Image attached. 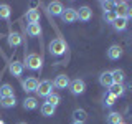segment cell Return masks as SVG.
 <instances>
[{"label": "cell", "mask_w": 132, "mask_h": 124, "mask_svg": "<svg viewBox=\"0 0 132 124\" xmlns=\"http://www.w3.org/2000/svg\"><path fill=\"white\" fill-rule=\"evenodd\" d=\"M48 50H50V53H51L53 56H61V55H64V53H66L68 45H66L64 40L55 38V40H51V43L48 45Z\"/></svg>", "instance_id": "obj_1"}, {"label": "cell", "mask_w": 132, "mask_h": 124, "mask_svg": "<svg viewBox=\"0 0 132 124\" xmlns=\"http://www.w3.org/2000/svg\"><path fill=\"white\" fill-rule=\"evenodd\" d=\"M41 65H43V60H41L40 55H36V53L25 55V66H27L28 69L38 71V69H41Z\"/></svg>", "instance_id": "obj_2"}, {"label": "cell", "mask_w": 132, "mask_h": 124, "mask_svg": "<svg viewBox=\"0 0 132 124\" xmlns=\"http://www.w3.org/2000/svg\"><path fill=\"white\" fill-rule=\"evenodd\" d=\"M53 81H50V80H43V81H40V84H38V88H36V91L35 93L38 94V96H41V98H46V96H50V94L53 93Z\"/></svg>", "instance_id": "obj_3"}, {"label": "cell", "mask_w": 132, "mask_h": 124, "mask_svg": "<svg viewBox=\"0 0 132 124\" xmlns=\"http://www.w3.org/2000/svg\"><path fill=\"white\" fill-rule=\"evenodd\" d=\"M69 91H71V94L74 96H79L86 91V83L84 80H81V78H76V80H73L69 83Z\"/></svg>", "instance_id": "obj_4"}, {"label": "cell", "mask_w": 132, "mask_h": 124, "mask_svg": "<svg viewBox=\"0 0 132 124\" xmlns=\"http://www.w3.org/2000/svg\"><path fill=\"white\" fill-rule=\"evenodd\" d=\"M38 84H40V81L36 80V78L30 76V78H27V80L22 83V88H23V91H27V93H33V91H36Z\"/></svg>", "instance_id": "obj_5"}, {"label": "cell", "mask_w": 132, "mask_h": 124, "mask_svg": "<svg viewBox=\"0 0 132 124\" xmlns=\"http://www.w3.org/2000/svg\"><path fill=\"white\" fill-rule=\"evenodd\" d=\"M124 55V50L121 45H111L109 50H107V56H109V60H119V58H122Z\"/></svg>", "instance_id": "obj_6"}, {"label": "cell", "mask_w": 132, "mask_h": 124, "mask_svg": "<svg viewBox=\"0 0 132 124\" xmlns=\"http://www.w3.org/2000/svg\"><path fill=\"white\" fill-rule=\"evenodd\" d=\"M69 78L66 76V74H58V76L55 78V81H53V86L58 89H66V88H69Z\"/></svg>", "instance_id": "obj_7"}, {"label": "cell", "mask_w": 132, "mask_h": 124, "mask_svg": "<svg viewBox=\"0 0 132 124\" xmlns=\"http://www.w3.org/2000/svg\"><path fill=\"white\" fill-rule=\"evenodd\" d=\"M61 20H63V23H74L78 20L76 10L74 8H64V12L61 13Z\"/></svg>", "instance_id": "obj_8"}, {"label": "cell", "mask_w": 132, "mask_h": 124, "mask_svg": "<svg viewBox=\"0 0 132 124\" xmlns=\"http://www.w3.org/2000/svg\"><path fill=\"white\" fill-rule=\"evenodd\" d=\"M48 12H50V15H53V17H61V13L64 12V7H63L61 2H50L48 3Z\"/></svg>", "instance_id": "obj_9"}, {"label": "cell", "mask_w": 132, "mask_h": 124, "mask_svg": "<svg viewBox=\"0 0 132 124\" xmlns=\"http://www.w3.org/2000/svg\"><path fill=\"white\" fill-rule=\"evenodd\" d=\"M76 15H78V20H81V22H89V20L93 18V10L84 5V7H81L79 10H76Z\"/></svg>", "instance_id": "obj_10"}, {"label": "cell", "mask_w": 132, "mask_h": 124, "mask_svg": "<svg viewBox=\"0 0 132 124\" xmlns=\"http://www.w3.org/2000/svg\"><path fill=\"white\" fill-rule=\"evenodd\" d=\"M99 84H101L102 88H107V89H109L111 86L114 84V83H112V74H111V71H102L101 74H99Z\"/></svg>", "instance_id": "obj_11"}, {"label": "cell", "mask_w": 132, "mask_h": 124, "mask_svg": "<svg viewBox=\"0 0 132 124\" xmlns=\"http://www.w3.org/2000/svg\"><path fill=\"white\" fill-rule=\"evenodd\" d=\"M112 5L116 7L114 12L117 13V17H121V18H126L127 8H129V3H127V2H112Z\"/></svg>", "instance_id": "obj_12"}, {"label": "cell", "mask_w": 132, "mask_h": 124, "mask_svg": "<svg viewBox=\"0 0 132 124\" xmlns=\"http://www.w3.org/2000/svg\"><path fill=\"white\" fill-rule=\"evenodd\" d=\"M112 74V83L114 84H124V81H126V73H124V69L121 68H116L111 71Z\"/></svg>", "instance_id": "obj_13"}, {"label": "cell", "mask_w": 132, "mask_h": 124, "mask_svg": "<svg viewBox=\"0 0 132 124\" xmlns=\"http://www.w3.org/2000/svg\"><path fill=\"white\" fill-rule=\"evenodd\" d=\"M7 41H8V47L10 48H16L20 43H22V36H20L18 32H10L7 36Z\"/></svg>", "instance_id": "obj_14"}, {"label": "cell", "mask_w": 132, "mask_h": 124, "mask_svg": "<svg viewBox=\"0 0 132 124\" xmlns=\"http://www.w3.org/2000/svg\"><path fill=\"white\" fill-rule=\"evenodd\" d=\"M8 71L13 74L15 78H20L22 73H23V65L20 63V61H12L10 66H8Z\"/></svg>", "instance_id": "obj_15"}, {"label": "cell", "mask_w": 132, "mask_h": 124, "mask_svg": "<svg viewBox=\"0 0 132 124\" xmlns=\"http://www.w3.org/2000/svg\"><path fill=\"white\" fill-rule=\"evenodd\" d=\"M107 93H111L116 99H117V98H121V96L126 94V86H124V84H112Z\"/></svg>", "instance_id": "obj_16"}, {"label": "cell", "mask_w": 132, "mask_h": 124, "mask_svg": "<svg viewBox=\"0 0 132 124\" xmlns=\"http://www.w3.org/2000/svg\"><path fill=\"white\" fill-rule=\"evenodd\" d=\"M86 119H88V113L84 109L79 107L73 111V122H86Z\"/></svg>", "instance_id": "obj_17"}, {"label": "cell", "mask_w": 132, "mask_h": 124, "mask_svg": "<svg viewBox=\"0 0 132 124\" xmlns=\"http://www.w3.org/2000/svg\"><path fill=\"white\" fill-rule=\"evenodd\" d=\"M127 22H129L127 18H121V17H117V18H116L111 25H112V28H114L116 32H124L127 28Z\"/></svg>", "instance_id": "obj_18"}, {"label": "cell", "mask_w": 132, "mask_h": 124, "mask_svg": "<svg viewBox=\"0 0 132 124\" xmlns=\"http://www.w3.org/2000/svg\"><path fill=\"white\" fill-rule=\"evenodd\" d=\"M27 32H28V35L30 36H41V25L40 23H28V27H27Z\"/></svg>", "instance_id": "obj_19"}, {"label": "cell", "mask_w": 132, "mask_h": 124, "mask_svg": "<svg viewBox=\"0 0 132 124\" xmlns=\"http://www.w3.org/2000/svg\"><path fill=\"white\" fill-rule=\"evenodd\" d=\"M27 20H28V23H40V18H41V15H40V12L38 10H35V8H31V10H28L27 12Z\"/></svg>", "instance_id": "obj_20"}, {"label": "cell", "mask_w": 132, "mask_h": 124, "mask_svg": "<svg viewBox=\"0 0 132 124\" xmlns=\"http://www.w3.org/2000/svg\"><path fill=\"white\" fill-rule=\"evenodd\" d=\"M16 104V98L15 96H8V98H0V106L5 107V109H10V107H15Z\"/></svg>", "instance_id": "obj_21"}, {"label": "cell", "mask_w": 132, "mask_h": 124, "mask_svg": "<svg viewBox=\"0 0 132 124\" xmlns=\"http://www.w3.org/2000/svg\"><path fill=\"white\" fill-rule=\"evenodd\" d=\"M122 121V114L117 113V111H112V113L107 114V124H121Z\"/></svg>", "instance_id": "obj_22"}, {"label": "cell", "mask_w": 132, "mask_h": 124, "mask_svg": "<svg viewBox=\"0 0 132 124\" xmlns=\"http://www.w3.org/2000/svg\"><path fill=\"white\" fill-rule=\"evenodd\" d=\"M55 113H56L55 106L48 104V103H43V104H41V114H43L45 118H51V116H55Z\"/></svg>", "instance_id": "obj_23"}, {"label": "cell", "mask_w": 132, "mask_h": 124, "mask_svg": "<svg viewBox=\"0 0 132 124\" xmlns=\"http://www.w3.org/2000/svg\"><path fill=\"white\" fill-rule=\"evenodd\" d=\"M38 107V101H36V98H25L23 101V109L25 111H33Z\"/></svg>", "instance_id": "obj_24"}, {"label": "cell", "mask_w": 132, "mask_h": 124, "mask_svg": "<svg viewBox=\"0 0 132 124\" xmlns=\"http://www.w3.org/2000/svg\"><path fill=\"white\" fill-rule=\"evenodd\" d=\"M12 15V8L8 3H0V20H8Z\"/></svg>", "instance_id": "obj_25"}, {"label": "cell", "mask_w": 132, "mask_h": 124, "mask_svg": "<svg viewBox=\"0 0 132 124\" xmlns=\"http://www.w3.org/2000/svg\"><path fill=\"white\" fill-rule=\"evenodd\" d=\"M8 96H15V94H13V88L5 83V84L0 86V98H8Z\"/></svg>", "instance_id": "obj_26"}, {"label": "cell", "mask_w": 132, "mask_h": 124, "mask_svg": "<svg viewBox=\"0 0 132 124\" xmlns=\"http://www.w3.org/2000/svg\"><path fill=\"white\" fill-rule=\"evenodd\" d=\"M60 101H61V96L58 93H51L50 96L45 98V103H48V104H51V106H55V107L60 104Z\"/></svg>", "instance_id": "obj_27"}, {"label": "cell", "mask_w": 132, "mask_h": 124, "mask_svg": "<svg viewBox=\"0 0 132 124\" xmlns=\"http://www.w3.org/2000/svg\"><path fill=\"white\" fill-rule=\"evenodd\" d=\"M116 18H117V13H116L112 8H111V10H106V12H104V20H106L107 23H112Z\"/></svg>", "instance_id": "obj_28"}, {"label": "cell", "mask_w": 132, "mask_h": 124, "mask_svg": "<svg viewBox=\"0 0 132 124\" xmlns=\"http://www.w3.org/2000/svg\"><path fill=\"white\" fill-rule=\"evenodd\" d=\"M114 103H116V98H114L111 93H106V94H104V106L111 107V106L114 104Z\"/></svg>", "instance_id": "obj_29"}, {"label": "cell", "mask_w": 132, "mask_h": 124, "mask_svg": "<svg viewBox=\"0 0 132 124\" xmlns=\"http://www.w3.org/2000/svg\"><path fill=\"white\" fill-rule=\"evenodd\" d=\"M101 7L104 8V12H106V10H111V7H112V2H104V0H102V2H101Z\"/></svg>", "instance_id": "obj_30"}, {"label": "cell", "mask_w": 132, "mask_h": 124, "mask_svg": "<svg viewBox=\"0 0 132 124\" xmlns=\"http://www.w3.org/2000/svg\"><path fill=\"white\" fill-rule=\"evenodd\" d=\"M127 20H132V3H129V8H127V15H126Z\"/></svg>", "instance_id": "obj_31"}, {"label": "cell", "mask_w": 132, "mask_h": 124, "mask_svg": "<svg viewBox=\"0 0 132 124\" xmlns=\"http://www.w3.org/2000/svg\"><path fill=\"white\" fill-rule=\"evenodd\" d=\"M73 124H84V122H73Z\"/></svg>", "instance_id": "obj_32"}, {"label": "cell", "mask_w": 132, "mask_h": 124, "mask_svg": "<svg viewBox=\"0 0 132 124\" xmlns=\"http://www.w3.org/2000/svg\"><path fill=\"white\" fill-rule=\"evenodd\" d=\"M0 124H5V122H3V121H2V119H0Z\"/></svg>", "instance_id": "obj_33"}, {"label": "cell", "mask_w": 132, "mask_h": 124, "mask_svg": "<svg viewBox=\"0 0 132 124\" xmlns=\"http://www.w3.org/2000/svg\"><path fill=\"white\" fill-rule=\"evenodd\" d=\"M18 124H27V122H18Z\"/></svg>", "instance_id": "obj_34"}, {"label": "cell", "mask_w": 132, "mask_h": 124, "mask_svg": "<svg viewBox=\"0 0 132 124\" xmlns=\"http://www.w3.org/2000/svg\"><path fill=\"white\" fill-rule=\"evenodd\" d=\"M121 124H127V122H121Z\"/></svg>", "instance_id": "obj_35"}]
</instances>
